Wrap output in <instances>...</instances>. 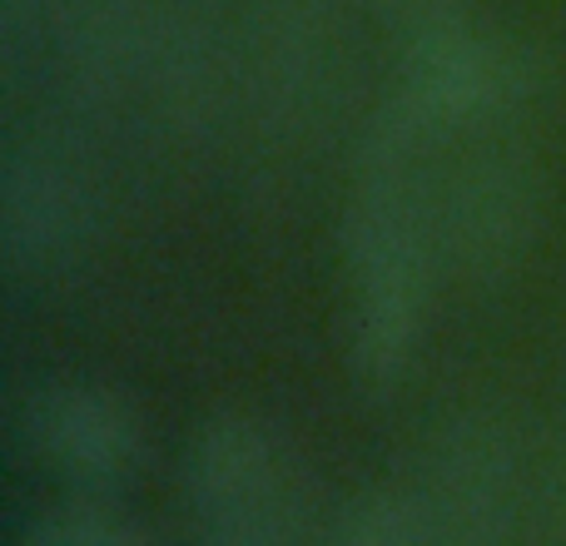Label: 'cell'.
<instances>
[{"label":"cell","instance_id":"cell-4","mask_svg":"<svg viewBox=\"0 0 566 546\" xmlns=\"http://www.w3.org/2000/svg\"><path fill=\"white\" fill-rule=\"evenodd\" d=\"M10 546H155V537L125 512H109L99 502H65L35 512Z\"/></svg>","mask_w":566,"mask_h":546},{"label":"cell","instance_id":"cell-5","mask_svg":"<svg viewBox=\"0 0 566 546\" xmlns=\"http://www.w3.org/2000/svg\"><path fill=\"white\" fill-rule=\"evenodd\" d=\"M333 546H452L442 522L408 497H368L348 507Z\"/></svg>","mask_w":566,"mask_h":546},{"label":"cell","instance_id":"cell-3","mask_svg":"<svg viewBox=\"0 0 566 546\" xmlns=\"http://www.w3.org/2000/svg\"><path fill=\"white\" fill-rule=\"evenodd\" d=\"M25 438L40 462L85 487H119L145 468V422L105 388H45L25 408Z\"/></svg>","mask_w":566,"mask_h":546},{"label":"cell","instance_id":"cell-2","mask_svg":"<svg viewBox=\"0 0 566 546\" xmlns=\"http://www.w3.org/2000/svg\"><path fill=\"white\" fill-rule=\"evenodd\" d=\"M289 452L269 428L249 418H224L205 428L189 452V502L205 527H214L229 546H269L274 527L293 517Z\"/></svg>","mask_w":566,"mask_h":546},{"label":"cell","instance_id":"cell-1","mask_svg":"<svg viewBox=\"0 0 566 546\" xmlns=\"http://www.w3.org/2000/svg\"><path fill=\"white\" fill-rule=\"evenodd\" d=\"M408 135L378 159L353 214V358L368 378L408 363L422 318V229L408 185Z\"/></svg>","mask_w":566,"mask_h":546}]
</instances>
